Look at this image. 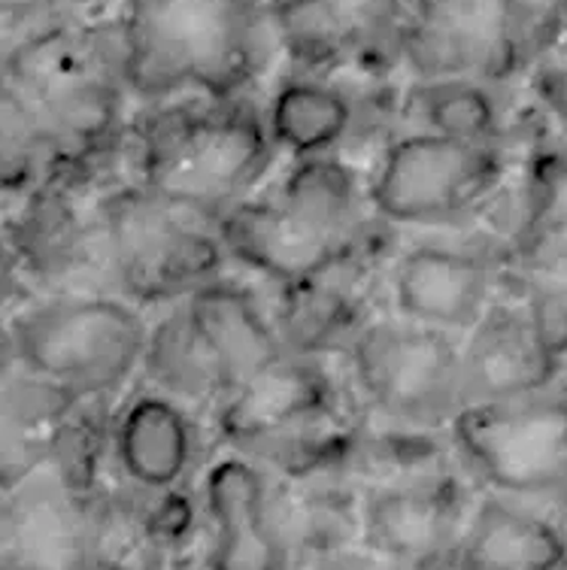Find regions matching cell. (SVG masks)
Instances as JSON below:
<instances>
[{
	"label": "cell",
	"instance_id": "cell-1",
	"mask_svg": "<svg viewBox=\"0 0 567 570\" xmlns=\"http://www.w3.org/2000/svg\"><path fill=\"white\" fill-rule=\"evenodd\" d=\"M131 100H237L271 61L267 0H119L109 19Z\"/></svg>",
	"mask_w": 567,
	"mask_h": 570
},
{
	"label": "cell",
	"instance_id": "cell-2",
	"mask_svg": "<svg viewBox=\"0 0 567 570\" xmlns=\"http://www.w3.org/2000/svg\"><path fill=\"white\" fill-rule=\"evenodd\" d=\"M7 77L49 125L65 179L104 165L128 140V86L109 19L61 12L0 52Z\"/></svg>",
	"mask_w": 567,
	"mask_h": 570
},
{
	"label": "cell",
	"instance_id": "cell-3",
	"mask_svg": "<svg viewBox=\"0 0 567 570\" xmlns=\"http://www.w3.org/2000/svg\"><path fill=\"white\" fill-rule=\"evenodd\" d=\"M137 179L158 198L216 222L252 198L276 158L267 121L246 100H174L128 128Z\"/></svg>",
	"mask_w": 567,
	"mask_h": 570
},
{
	"label": "cell",
	"instance_id": "cell-4",
	"mask_svg": "<svg viewBox=\"0 0 567 570\" xmlns=\"http://www.w3.org/2000/svg\"><path fill=\"white\" fill-rule=\"evenodd\" d=\"M19 367L100 404L143 371L149 322L137 304L107 292H61L10 318Z\"/></svg>",
	"mask_w": 567,
	"mask_h": 570
},
{
	"label": "cell",
	"instance_id": "cell-5",
	"mask_svg": "<svg viewBox=\"0 0 567 570\" xmlns=\"http://www.w3.org/2000/svg\"><path fill=\"white\" fill-rule=\"evenodd\" d=\"M104 274L131 304H183L222 276L216 225L140 183L104 191L95 204Z\"/></svg>",
	"mask_w": 567,
	"mask_h": 570
},
{
	"label": "cell",
	"instance_id": "cell-6",
	"mask_svg": "<svg viewBox=\"0 0 567 570\" xmlns=\"http://www.w3.org/2000/svg\"><path fill=\"white\" fill-rule=\"evenodd\" d=\"M558 31V10L535 0H407L394 46L413 73L426 79L510 77L537 43Z\"/></svg>",
	"mask_w": 567,
	"mask_h": 570
},
{
	"label": "cell",
	"instance_id": "cell-7",
	"mask_svg": "<svg viewBox=\"0 0 567 570\" xmlns=\"http://www.w3.org/2000/svg\"><path fill=\"white\" fill-rule=\"evenodd\" d=\"M350 367L364 401L401 425H449L465 406L461 341L410 318L361 325Z\"/></svg>",
	"mask_w": 567,
	"mask_h": 570
},
{
	"label": "cell",
	"instance_id": "cell-8",
	"mask_svg": "<svg viewBox=\"0 0 567 570\" xmlns=\"http://www.w3.org/2000/svg\"><path fill=\"white\" fill-rule=\"evenodd\" d=\"M216 406L231 446L280 464L325 459L346 443L350 431L328 373L316 358L292 352Z\"/></svg>",
	"mask_w": 567,
	"mask_h": 570
},
{
	"label": "cell",
	"instance_id": "cell-9",
	"mask_svg": "<svg viewBox=\"0 0 567 570\" xmlns=\"http://www.w3.org/2000/svg\"><path fill=\"white\" fill-rule=\"evenodd\" d=\"M504 158L495 142L413 131L385 146L368 200L392 225H449L498 188Z\"/></svg>",
	"mask_w": 567,
	"mask_h": 570
},
{
	"label": "cell",
	"instance_id": "cell-10",
	"mask_svg": "<svg viewBox=\"0 0 567 570\" xmlns=\"http://www.w3.org/2000/svg\"><path fill=\"white\" fill-rule=\"evenodd\" d=\"M452 443L480 480L507 494L567 492V397L546 392L461 406Z\"/></svg>",
	"mask_w": 567,
	"mask_h": 570
},
{
	"label": "cell",
	"instance_id": "cell-11",
	"mask_svg": "<svg viewBox=\"0 0 567 570\" xmlns=\"http://www.w3.org/2000/svg\"><path fill=\"white\" fill-rule=\"evenodd\" d=\"M213 225L228 258L280 288L361 258L371 240L331 225L304 200L285 195L283 188L271 198H246L234 204Z\"/></svg>",
	"mask_w": 567,
	"mask_h": 570
},
{
	"label": "cell",
	"instance_id": "cell-12",
	"mask_svg": "<svg viewBox=\"0 0 567 570\" xmlns=\"http://www.w3.org/2000/svg\"><path fill=\"white\" fill-rule=\"evenodd\" d=\"M407 0H267L276 46L306 70L398 37Z\"/></svg>",
	"mask_w": 567,
	"mask_h": 570
},
{
	"label": "cell",
	"instance_id": "cell-13",
	"mask_svg": "<svg viewBox=\"0 0 567 570\" xmlns=\"http://www.w3.org/2000/svg\"><path fill=\"white\" fill-rule=\"evenodd\" d=\"M495 271L486 255L452 246H416L394 267L392 292L401 318L468 334L491 307Z\"/></svg>",
	"mask_w": 567,
	"mask_h": 570
},
{
	"label": "cell",
	"instance_id": "cell-14",
	"mask_svg": "<svg viewBox=\"0 0 567 570\" xmlns=\"http://www.w3.org/2000/svg\"><path fill=\"white\" fill-rule=\"evenodd\" d=\"M561 364L537 341L525 309L489 307L461 341L465 406L546 392Z\"/></svg>",
	"mask_w": 567,
	"mask_h": 570
},
{
	"label": "cell",
	"instance_id": "cell-15",
	"mask_svg": "<svg viewBox=\"0 0 567 570\" xmlns=\"http://www.w3.org/2000/svg\"><path fill=\"white\" fill-rule=\"evenodd\" d=\"M183 307L216 358L225 395L252 383L289 355L271 313L246 285L234 279L216 276L188 295Z\"/></svg>",
	"mask_w": 567,
	"mask_h": 570
},
{
	"label": "cell",
	"instance_id": "cell-16",
	"mask_svg": "<svg viewBox=\"0 0 567 570\" xmlns=\"http://www.w3.org/2000/svg\"><path fill=\"white\" fill-rule=\"evenodd\" d=\"M213 522L209 570H283V543L273 528L262 471L243 455L216 461L204 483Z\"/></svg>",
	"mask_w": 567,
	"mask_h": 570
},
{
	"label": "cell",
	"instance_id": "cell-17",
	"mask_svg": "<svg viewBox=\"0 0 567 570\" xmlns=\"http://www.w3.org/2000/svg\"><path fill=\"white\" fill-rule=\"evenodd\" d=\"M77 179L58 176L49 186L22 200L19 216L7 225L12 249L22 258L25 271L43 283H65L88 267H100L95 207L79 209L70 195Z\"/></svg>",
	"mask_w": 567,
	"mask_h": 570
},
{
	"label": "cell",
	"instance_id": "cell-18",
	"mask_svg": "<svg viewBox=\"0 0 567 570\" xmlns=\"http://www.w3.org/2000/svg\"><path fill=\"white\" fill-rule=\"evenodd\" d=\"M79 406L70 392L25 367L0 383V494L43 471Z\"/></svg>",
	"mask_w": 567,
	"mask_h": 570
},
{
	"label": "cell",
	"instance_id": "cell-19",
	"mask_svg": "<svg viewBox=\"0 0 567 570\" xmlns=\"http://www.w3.org/2000/svg\"><path fill=\"white\" fill-rule=\"evenodd\" d=\"M109 431L121 473L146 492H174L195 459L192 419L162 392L131 397Z\"/></svg>",
	"mask_w": 567,
	"mask_h": 570
},
{
	"label": "cell",
	"instance_id": "cell-20",
	"mask_svg": "<svg viewBox=\"0 0 567 570\" xmlns=\"http://www.w3.org/2000/svg\"><path fill=\"white\" fill-rule=\"evenodd\" d=\"M459 494L447 483L401 485L373 494L368 504V538L382 556L428 568L459 556Z\"/></svg>",
	"mask_w": 567,
	"mask_h": 570
},
{
	"label": "cell",
	"instance_id": "cell-21",
	"mask_svg": "<svg viewBox=\"0 0 567 570\" xmlns=\"http://www.w3.org/2000/svg\"><path fill=\"white\" fill-rule=\"evenodd\" d=\"M567 538L549 519L489 498L461 534L459 570H565Z\"/></svg>",
	"mask_w": 567,
	"mask_h": 570
},
{
	"label": "cell",
	"instance_id": "cell-22",
	"mask_svg": "<svg viewBox=\"0 0 567 570\" xmlns=\"http://www.w3.org/2000/svg\"><path fill=\"white\" fill-rule=\"evenodd\" d=\"M359 262L361 258H352L304 283L280 288V309L273 322L292 355L316 358L338 343L350 346L359 334V295L352 288L359 283Z\"/></svg>",
	"mask_w": 567,
	"mask_h": 570
},
{
	"label": "cell",
	"instance_id": "cell-23",
	"mask_svg": "<svg viewBox=\"0 0 567 570\" xmlns=\"http://www.w3.org/2000/svg\"><path fill=\"white\" fill-rule=\"evenodd\" d=\"M276 153L292 158L334 153L355 121V107L346 91L316 77H295L276 88L264 112Z\"/></svg>",
	"mask_w": 567,
	"mask_h": 570
},
{
	"label": "cell",
	"instance_id": "cell-24",
	"mask_svg": "<svg viewBox=\"0 0 567 570\" xmlns=\"http://www.w3.org/2000/svg\"><path fill=\"white\" fill-rule=\"evenodd\" d=\"M61 174L65 165L49 125L0 67V198H31Z\"/></svg>",
	"mask_w": 567,
	"mask_h": 570
},
{
	"label": "cell",
	"instance_id": "cell-25",
	"mask_svg": "<svg viewBox=\"0 0 567 570\" xmlns=\"http://www.w3.org/2000/svg\"><path fill=\"white\" fill-rule=\"evenodd\" d=\"M140 373L155 385V392L174 397L183 406L218 404L225 397L216 358L183 304L170 309L162 322L149 325Z\"/></svg>",
	"mask_w": 567,
	"mask_h": 570
},
{
	"label": "cell",
	"instance_id": "cell-26",
	"mask_svg": "<svg viewBox=\"0 0 567 570\" xmlns=\"http://www.w3.org/2000/svg\"><path fill=\"white\" fill-rule=\"evenodd\" d=\"M413 110L422 131L465 142H495L501 112L491 88L480 79H426L416 88Z\"/></svg>",
	"mask_w": 567,
	"mask_h": 570
},
{
	"label": "cell",
	"instance_id": "cell-27",
	"mask_svg": "<svg viewBox=\"0 0 567 570\" xmlns=\"http://www.w3.org/2000/svg\"><path fill=\"white\" fill-rule=\"evenodd\" d=\"M528 209L540 230H567V158L546 155L531 170Z\"/></svg>",
	"mask_w": 567,
	"mask_h": 570
},
{
	"label": "cell",
	"instance_id": "cell-28",
	"mask_svg": "<svg viewBox=\"0 0 567 570\" xmlns=\"http://www.w3.org/2000/svg\"><path fill=\"white\" fill-rule=\"evenodd\" d=\"M525 316L535 328L537 341L558 364L567 358V297L546 295V292H528Z\"/></svg>",
	"mask_w": 567,
	"mask_h": 570
},
{
	"label": "cell",
	"instance_id": "cell-29",
	"mask_svg": "<svg viewBox=\"0 0 567 570\" xmlns=\"http://www.w3.org/2000/svg\"><path fill=\"white\" fill-rule=\"evenodd\" d=\"M67 0H0V52L19 37L65 12Z\"/></svg>",
	"mask_w": 567,
	"mask_h": 570
},
{
	"label": "cell",
	"instance_id": "cell-30",
	"mask_svg": "<svg viewBox=\"0 0 567 570\" xmlns=\"http://www.w3.org/2000/svg\"><path fill=\"white\" fill-rule=\"evenodd\" d=\"M528 292L567 297V243H544L528 258Z\"/></svg>",
	"mask_w": 567,
	"mask_h": 570
},
{
	"label": "cell",
	"instance_id": "cell-31",
	"mask_svg": "<svg viewBox=\"0 0 567 570\" xmlns=\"http://www.w3.org/2000/svg\"><path fill=\"white\" fill-rule=\"evenodd\" d=\"M28 285L31 276L25 271L22 258L12 249L10 237L0 234V316L28 301Z\"/></svg>",
	"mask_w": 567,
	"mask_h": 570
},
{
	"label": "cell",
	"instance_id": "cell-32",
	"mask_svg": "<svg viewBox=\"0 0 567 570\" xmlns=\"http://www.w3.org/2000/svg\"><path fill=\"white\" fill-rule=\"evenodd\" d=\"M16 371H19V355H16L12 328L10 322L0 316V383H7Z\"/></svg>",
	"mask_w": 567,
	"mask_h": 570
},
{
	"label": "cell",
	"instance_id": "cell-33",
	"mask_svg": "<svg viewBox=\"0 0 567 570\" xmlns=\"http://www.w3.org/2000/svg\"><path fill=\"white\" fill-rule=\"evenodd\" d=\"M558 31L567 33V0H558Z\"/></svg>",
	"mask_w": 567,
	"mask_h": 570
},
{
	"label": "cell",
	"instance_id": "cell-34",
	"mask_svg": "<svg viewBox=\"0 0 567 570\" xmlns=\"http://www.w3.org/2000/svg\"><path fill=\"white\" fill-rule=\"evenodd\" d=\"M67 3H82V0H67Z\"/></svg>",
	"mask_w": 567,
	"mask_h": 570
}]
</instances>
